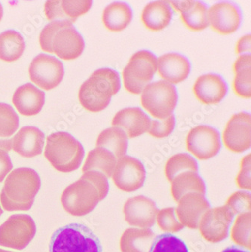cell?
<instances>
[{"instance_id": "cell-41", "label": "cell", "mask_w": 251, "mask_h": 252, "mask_svg": "<svg viewBox=\"0 0 251 252\" xmlns=\"http://www.w3.org/2000/svg\"><path fill=\"white\" fill-rule=\"evenodd\" d=\"M236 54L251 53V35L243 36L236 44Z\"/></svg>"}, {"instance_id": "cell-29", "label": "cell", "mask_w": 251, "mask_h": 252, "mask_svg": "<svg viewBox=\"0 0 251 252\" xmlns=\"http://www.w3.org/2000/svg\"><path fill=\"white\" fill-rule=\"evenodd\" d=\"M117 158L110 151L101 147L89 151L86 162L82 167V172L99 171L107 178H111L116 167Z\"/></svg>"}, {"instance_id": "cell-43", "label": "cell", "mask_w": 251, "mask_h": 252, "mask_svg": "<svg viewBox=\"0 0 251 252\" xmlns=\"http://www.w3.org/2000/svg\"><path fill=\"white\" fill-rule=\"evenodd\" d=\"M222 252H248L246 251L242 250V249L236 247V246H230L227 249H224Z\"/></svg>"}, {"instance_id": "cell-23", "label": "cell", "mask_w": 251, "mask_h": 252, "mask_svg": "<svg viewBox=\"0 0 251 252\" xmlns=\"http://www.w3.org/2000/svg\"><path fill=\"white\" fill-rule=\"evenodd\" d=\"M174 10L181 13L184 25L192 31H201L209 26L206 5L198 1H172Z\"/></svg>"}, {"instance_id": "cell-10", "label": "cell", "mask_w": 251, "mask_h": 252, "mask_svg": "<svg viewBox=\"0 0 251 252\" xmlns=\"http://www.w3.org/2000/svg\"><path fill=\"white\" fill-rule=\"evenodd\" d=\"M234 216L225 205L208 209L201 217L198 225L201 236L209 243L222 241L229 236Z\"/></svg>"}, {"instance_id": "cell-13", "label": "cell", "mask_w": 251, "mask_h": 252, "mask_svg": "<svg viewBox=\"0 0 251 252\" xmlns=\"http://www.w3.org/2000/svg\"><path fill=\"white\" fill-rule=\"evenodd\" d=\"M251 114L239 113L231 117L222 133V141L229 151L241 154L251 145Z\"/></svg>"}, {"instance_id": "cell-39", "label": "cell", "mask_w": 251, "mask_h": 252, "mask_svg": "<svg viewBox=\"0 0 251 252\" xmlns=\"http://www.w3.org/2000/svg\"><path fill=\"white\" fill-rule=\"evenodd\" d=\"M235 181L238 188L251 191V154L245 156L241 161L240 171Z\"/></svg>"}, {"instance_id": "cell-32", "label": "cell", "mask_w": 251, "mask_h": 252, "mask_svg": "<svg viewBox=\"0 0 251 252\" xmlns=\"http://www.w3.org/2000/svg\"><path fill=\"white\" fill-rule=\"evenodd\" d=\"M185 171H193L198 173V163L193 157L187 154H177L167 160L164 173L169 182H171L179 174Z\"/></svg>"}, {"instance_id": "cell-16", "label": "cell", "mask_w": 251, "mask_h": 252, "mask_svg": "<svg viewBox=\"0 0 251 252\" xmlns=\"http://www.w3.org/2000/svg\"><path fill=\"white\" fill-rule=\"evenodd\" d=\"M208 16L211 29L220 35L233 33L240 26V11L230 2L214 4L208 9Z\"/></svg>"}, {"instance_id": "cell-24", "label": "cell", "mask_w": 251, "mask_h": 252, "mask_svg": "<svg viewBox=\"0 0 251 252\" xmlns=\"http://www.w3.org/2000/svg\"><path fill=\"white\" fill-rule=\"evenodd\" d=\"M172 18L169 2L156 1L147 4L141 14V21L147 29L154 32L167 28Z\"/></svg>"}, {"instance_id": "cell-28", "label": "cell", "mask_w": 251, "mask_h": 252, "mask_svg": "<svg viewBox=\"0 0 251 252\" xmlns=\"http://www.w3.org/2000/svg\"><path fill=\"white\" fill-rule=\"evenodd\" d=\"M251 57L250 54H242L233 64L235 73L232 89L238 97L248 99L251 97Z\"/></svg>"}, {"instance_id": "cell-4", "label": "cell", "mask_w": 251, "mask_h": 252, "mask_svg": "<svg viewBox=\"0 0 251 252\" xmlns=\"http://www.w3.org/2000/svg\"><path fill=\"white\" fill-rule=\"evenodd\" d=\"M84 155L82 144L69 133L58 131L47 137L44 156L60 172L70 173L77 170Z\"/></svg>"}, {"instance_id": "cell-36", "label": "cell", "mask_w": 251, "mask_h": 252, "mask_svg": "<svg viewBox=\"0 0 251 252\" xmlns=\"http://www.w3.org/2000/svg\"><path fill=\"white\" fill-rule=\"evenodd\" d=\"M160 229L167 233L181 231L184 226L180 223L176 215L175 208H165L158 211L156 219Z\"/></svg>"}, {"instance_id": "cell-6", "label": "cell", "mask_w": 251, "mask_h": 252, "mask_svg": "<svg viewBox=\"0 0 251 252\" xmlns=\"http://www.w3.org/2000/svg\"><path fill=\"white\" fill-rule=\"evenodd\" d=\"M102 200L100 191L89 171L84 172L78 181L66 187L61 197L63 209L73 216L88 215Z\"/></svg>"}, {"instance_id": "cell-37", "label": "cell", "mask_w": 251, "mask_h": 252, "mask_svg": "<svg viewBox=\"0 0 251 252\" xmlns=\"http://www.w3.org/2000/svg\"><path fill=\"white\" fill-rule=\"evenodd\" d=\"M225 206L234 215L251 212V194L245 191H238L228 199Z\"/></svg>"}, {"instance_id": "cell-17", "label": "cell", "mask_w": 251, "mask_h": 252, "mask_svg": "<svg viewBox=\"0 0 251 252\" xmlns=\"http://www.w3.org/2000/svg\"><path fill=\"white\" fill-rule=\"evenodd\" d=\"M92 5L91 0H50L45 2L44 11L49 21H66L73 24L78 18L89 12Z\"/></svg>"}, {"instance_id": "cell-2", "label": "cell", "mask_w": 251, "mask_h": 252, "mask_svg": "<svg viewBox=\"0 0 251 252\" xmlns=\"http://www.w3.org/2000/svg\"><path fill=\"white\" fill-rule=\"evenodd\" d=\"M39 44L44 52L54 53L65 61L78 59L85 48L80 33L66 21L49 23L41 31Z\"/></svg>"}, {"instance_id": "cell-45", "label": "cell", "mask_w": 251, "mask_h": 252, "mask_svg": "<svg viewBox=\"0 0 251 252\" xmlns=\"http://www.w3.org/2000/svg\"><path fill=\"white\" fill-rule=\"evenodd\" d=\"M2 213H3V210H2V206H1V204H0V216H1Z\"/></svg>"}, {"instance_id": "cell-18", "label": "cell", "mask_w": 251, "mask_h": 252, "mask_svg": "<svg viewBox=\"0 0 251 252\" xmlns=\"http://www.w3.org/2000/svg\"><path fill=\"white\" fill-rule=\"evenodd\" d=\"M150 122V117L141 109L128 107L116 113L112 126L123 130L128 138H134L148 131Z\"/></svg>"}, {"instance_id": "cell-1", "label": "cell", "mask_w": 251, "mask_h": 252, "mask_svg": "<svg viewBox=\"0 0 251 252\" xmlns=\"http://www.w3.org/2000/svg\"><path fill=\"white\" fill-rule=\"evenodd\" d=\"M40 187V178L35 170L30 168L13 170L8 174L0 194L4 210H29Z\"/></svg>"}, {"instance_id": "cell-19", "label": "cell", "mask_w": 251, "mask_h": 252, "mask_svg": "<svg viewBox=\"0 0 251 252\" xmlns=\"http://www.w3.org/2000/svg\"><path fill=\"white\" fill-rule=\"evenodd\" d=\"M193 93L202 104H217L226 95V83L218 75L213 73L202 75L196 79Z\"/></svg>"}, {"instance_id": "cell-3", "label": "cell", "mask_w": 251, "mask_h": 252, "mask_svg": "<svg viewBox=\"0 0 251 252\" xmlns=\"http://www.w3.org/2000/svg\"><path fill=\"white\" fill-rule=\"evenodd\" d=\"M120 87L117 72L110 68L99 69L80 86L79 102L88 111L98 113L108 107L111 97L117 94Z\"/></svg>"}, {"instance_id": "cell-30", "label": "cell", "mask_w": 251, "mask_h": 252, "mask_svg": "<svg viewBox=\"0 0 251 252\" xmlns=\"http://www.w3.org/2000/svg\"><path fill=\"white\" fill-rule=\"evenodd\" d=\"M126 133L116 127L103 130L96 141V147L106 149L111 152L116 158L119 159L126 156L128 141Z\"/></svg>"}, {"instance_id": "cell-26", "label": "cell", "mask_w": 251, "mask_h": 252, "mask_svg": "<svg viewBox=\"0 0 251 252\" xmlns=\"http://www.w3.org/2000/svg\"><path fill=\"white\" fill-rule=\"evenodd\" d=\"M132 10L125 2H113L103 10L102 21L106 29L120 32L126 29L132 21Z\"/></svg>"}, {"instance_id": "cell-7", "label": "cell", "mask_w": 251, "mask_h": 252, "mask_svg": "<svg viewBox=\"0 0 251 252\" xmlns=\"http://www.w3.org/2000/svg\"><path fill=\"white\" fill-rule=\"evenodd\" d=\"M157 71V58L149 51L141 50L130 57L123 71V84L128 93L140 94Z\"/></svg>"}, {"instance_id": "cell-15", "label": "cell", "mask_w": 251, "mask_h": 252, "mask_svg": "<svg viewBox=\"0 0 251 252\" xmlns=\"http://www.w3.org/2000/svg\"><path fill=\"white\" fill-rule=\"evenodd\" d=\"M175 209L177 219L181 224L189 229H197L201 217L210 209L205 195L198 192L186 194L177 202Z\"/></svg>"}, {"instance_id": "cell-31", "label": "cell", "mask_w": 251, "mask_h": 252, "mask_svg": "<svg viewBox=\"0 0 251 252\" xmlns=\"http://www.w3.org/2000/svg\"><path fill=\"white\" fill-rule=\"evenodd\" d=\"M25 42L21 33L8 30L0 34V59L13 62L22 56L25 52Z\"/></svg>"}, {"instance_id": "cell-21", "label": "cell", "mask_w": 251, "mask_h": 252, "mask_svg": "<svg viewBox=\"0 0 251 252\" xmlns=\"http://www.w3.org/2000/svg\"><path fill=\"white\" fill-rule=\"evenodd\" d=\"M45 144V134L33 126L21 128L12 138L14 151L25 158L40 155Z\"/></svg>"}, {"instance_id": "cell-35", "label": "cell", "mask_w": 251, "mask_h": 252, "mask_svg": "<svg viewBox=\"0 0 251 252\" xmlns=\"http://www.w3.org/2000/svg\"><path fill=\"white\" fill-rule=\"evenodd\" d=\"M149 252H188L182 239L171 233H164L155 238Z\"/></svg>"}, {"instance_id": "cell-25", "label": "cell", "mask_w": 251, "mask_h": 252, "mask_svg": "<svg viewBox=\"0 0 251 252\" xmlns=\"http://www.w3.org/2000/svg\"><path fill=\"white\" fill-rule=\"evenodd\" d=\"M155 238L154 233L150 229L128 228L122 235L120 250L122 252H149Z\"/></svg>"}, {"instance_id": "cell-27", "label": "cell", "mask_w": 251, "mask_h": 252, "mask_svg": "<svg viewBox=\"0 0 251 252\" xmlns=\"http://www.w3.org/2000/svg\"><path fill=\"white\" fill-rule=\"evenodd\" d=\"M171 196L176 202L189 192H198L205 195L206 188L202 178L193 171H185L179 174L171 181Z\"/></svg>"}, {"instance_id": "cell-14", "label": "cell", "mask_w": 251, "mask_h": 252, "mask_svg": "<svg viewBox=\"0 0 251 252\" xmlns=\"http://www.w3.org/2000/svg\"><path fill=\"white\" fill-rule=\"evenodd\" d=\"M158 212L155 202L143 196L130 198L123 207L126 222L130 226L143 229H149L154 225Z\"/></svg>"}, {"instance_id": "cell-33", "label": "cell", "mask_w": 251, "mask_h": 252, "mask_svg": "<svg viewBox=\"0 0 251 252\" xmlns=\"http://www.w3.org/2000/svg\"><path fill=\"white\" fill-rule=\"evenodd\" d=\"M251 212L238 215L231 230L232 241L249 250H251Z\"/></svg>"}, {"instance_id": "cell-22", "label": "cell", "mask_w": 251, "mask_h": 252, "mask_svg": "<svg viewBox=\"0 0 251 252\" xmlns=\"http://www.w3.org/2000/svg\"><path fill=\"white\" fill-rule=\"evenodd\" d=\"M14 106L25 117L37 115L45 104V93L31 83L16 89L12 97Z\"/></svg>"}, {"instance_id": "cell-11", "label": "cell", "mask_w": 251, "mask_h": 252, "mask_svg": "<svg viewBox=\"0 0 251 252\" xmlns=\"http://www.w3.org/2000/svg\"><path fill=\"white\" fill-rule=\"evenodd\" d=\"M187 151L199 160L215 157L221 148L220 137L215 128L208 126H198L190 130L186 138Z\"/></svg>"}, {"instance_id": "cell-42", "label": "cell", "mask_w": 251, "mask_h": 252, "mask_svg": "<svg viewBox=\"0 0 251 252\" xmlns=\"http://www.w3.org/2000/svg\"><path fill=\"white\" fill-rule=\"evenodd\" d=\"M0 149L9 152L12 149V139H0Z\"/></svg>"}, {"instance_id": "cell-38", "label": "cell", "mask_w": 251, "mask_h": 252, "mask_svg": "<svg viewBox=\"0 0 251 252\" xmlns=\"http://www.w3.org/2000/svg\"><path fill=\"white\" fill-rule=\"evenodd\" d=\"M175 127V117L171 114L163 120H154L150 122L148 131L150 135L156 138H164L169 136Z\"/></svg>"}, {"instance_id": "cell-5", "label": "cell", "mask_w": 251, "mask_h": 252, "mask_svg": "<svg viewBox=\"0 0 251 252\" xmlns=\"http://www.w3.org/2000/svg\"><path fill=\"white\" fill-rule=\"evenodd\" d=\"M49 252H103V248L90 228L82 223H70L53 233Z\"/></svg>"}, {"instance_id": "cell-44", "label": "cell", "mask_w": 251, "mask_h": 252, "mask_svg": "<svg viewBox=\"0 0 251 252\" xmlns=\"http://www.w3.org/2000/svg\"><path fill=\"white\" fill-rule=\"evenodd\" d=\"M2 16H3V8H2V5L0 3V21H2Z\"/></svg>"}, {"instance_id": "cell-12", "label": "cell", "mask_w": 251, "mask_h": 252, "mask_svg": "<svg viewBox=\"0 0 251 252\" xmlns=\"http://www.w3.org/2000/svg\"><path fill=\"white\" fill-rule=\"evenodd\" d=\"M112 178L114 185L120 190L135 192L144 184L145 168L140 160L130 156H124L117 160Z\"/></svg>"}, {"instance_id": "cell-9", "label": "cell", "mask_w": 251, "mask_h": 252, "mask_svg": "<svg viewBox=\"0 0 251 252\" xmlns=\"http://www.w3.org/2000/svg\"><path fill=\"white\" fill-rule=\"evenodd\" d=\"M28 73L32 83L44 90L49 91L62 83L64 69L62 62L55 57L40 54L31 62Z\"/></svg>"}, {"instance_id": "cell-40", "label": "cell", "mask_w": 251, "mask_h": 252, "mask_svg": "<svg viewBox=\"0 0 251 252\" xmlns=\"http://www.w3.org/2000/svg\"><path fill=\"white\" fill-rule=\"evenodd\" d=\"M12 169L13 165L8 152L0 149V183L5 180Z\"/></svg>"}, {"instance_id": "cell-34", "label": "cell", "mask_w": 251, "mask_h": 252, "mask_svg": "<svg viewBox=\"0 0 251 252\" xmlns=\"http://www.w3.org/2000/svg\"><path fill=\"white\" fill-rule=\"evenodd\" d=\"M19 127V117L13 107L0 103V139H9Z\"/></svg>"}, {"instance_id": "cell-20", "label": "cell", "mask_w": 251, "mask_h": 252, "mask_svg": "<svg viewBox=\"0 0 251 252\" xmlns=\"http://www.w3.org/2000/svg\"><path fill=\"white\" fill-rule=\"evenodd\" d=\"M158 74L164 81L178 84L189 75L191 66L188 59L177 53H167L157 59Z\"/></svg>"}, {"instance_id": "cell-8", "label": "cell", "mask_w": 251, "mask_h": 252, "mask_svg": "<svg viewBox=\"0 0 251 252\" xmlns=\"http://www.w3.org/2000/svg\"><path fill=\"white\" fill-rule=\"evenodd\" d=\"M140 102L152 117L163 120L173 114L177 105V90L174 85L164 80L154 82L143 89Z\"/></svg>"}]
</instances>
